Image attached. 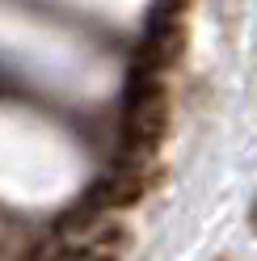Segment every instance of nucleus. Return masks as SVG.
Instances as JSON below:
<instances>
[{"instance_id":"nucleus-1","label":"nucleus","mask_w":257,"mask_h":261,"mask_svg":"<svg viewBox=\"0 0 257 261\" xmlns=\"http://www.w3.org/2000/svg\"><path fill=\"white\" fill-rule=\"evenodd\" d=\"M169 126V93L160 76H131V93H126L122 110V148L131 156H148Z\"/></svg>"},{"instance_id":"nucleus-2","label":"nucleus","mask_w":257,"mask_h":261,"mask_svg":"<svg viewBox=\"0 0 257 261\" xmlns=\"http://www.w3.org/2000/svg\"><path fill=\"white\" fill-rule=\"evenodd\" d=\"M177 51V9L169 0H156V9L148 13L139 38V55H135V76H160L165 63Z\"/></svg>"},{"instance_id":"nucleus-3","label":"nucleus","mask_w":257,"mask_h":261,"mask_svg":"<svg viewBox=\"0 0 257 261\" xmlns=\"http://www.w3.org/2000/svg\"><path fill=\"white\" fill-rule=\"evenodd\" d=\"M51 261H106V257L93 253V249H63V253H55Z\"/></svg>"}]
</instances>
